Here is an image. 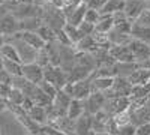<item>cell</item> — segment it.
Masks as SVG:
<instances>
[{
	"instance_id": "obj_27",
	"label": "cell",
	"mask_w": 150,
	"mask_h": 135,
	"mask_svg": "<svg viewBox=\"0 0 150 135\" xmlns=\"http://www.w3.org/2000/svg\"><path fill=\"white\" fill-rule=\"evenodd\" d=\"M26 95H24V92L23 90H20V89H17V87H12V90H11V93H9V96H8V102L9 104H12V105H23V102H24V99H26Z\"/></svg>"
},
{
	"instance_id": "obj_24",
	"label": "cell",
	"mask_w": 150,
	"mask_h": 135,
	"mask_svg": "<svg viewBox=\"0 0 150 135\" xmlns=\"http://www.w3.org/2000/svg\"><path fill=\"white\" fill-rule=\"evenodd\" d=\"M3 69L12 77H18L23 75V63L21 62H15V60H8L3 59Z\"/></svg>"
},
{
	"instance_id": "obj_38",
	"label": "cell",
	"mask_w": 150,
	"mask_h": 135,
	"mask_svg": "<svg viewBox=\"0 0 150 135\" xmlns=\"http://www.w3.org/2000/svg\"><path fill=\"white\" fill-rule=\"evenodd\" d=\"M105 2H107V0H87V6H89V8H93V9H101L104 5H105Z\"/></svg>"
},
{
	"instance_id": "obj_6",
	"label": "cell",
	"mask_w": 150,
	"mask_h": 135,
	"mask_svg": "<svg viewBox=\"0 0 150 135\" xmlns=\"http://www.w3.org/2000/svg\"><path fill=\"white\" fill-rule=\"evenodd\" d=\"M147 8H150V0H126L123 11L126 12L129 20L135 21L138 18V15L143 11H146Z\"/></svg>"
},
{
	"instance_id": "obj_29",
	"label": "cell",
	"mask_w": 150,
	"mask_h": 135,
	"mask_svg": "<svg viewBox=\"0 0 150 135\" xmlns=\"http://www.w3.org/2000/svg\"><path fill=\"white\" fill-rule=\"evenodd\" d=\"M63 30L66 32V35L69 36V39H71V42H72L74 45L77 44L81 38H83V35L80 33L78 27H77V26H72V24H69V23H66V24H65Z\"/></svg>"
},
{
	"instance_id": "obj_36",
	"label": "cell",
	"mask_w": 150,
	"mask_h": 135,
	"mask_svg": "<svg viewBox=\"0 0 150 135\" xmlns=\"http://www.w3.org/2000/svg\"><path fill=\"white\" fill-rule=\"evenodd\" d=\"M135 131H137V126L134 123H128L119 128V135H135Z\"/></svg>"
},
{
	"instance_id": "obj_11",
	"label": "cell",
	"mask_w": 150,
	"mask_h": 135,
	"mask_svg": "<svg viewBox=\"0 0 150 135\" xmlns=\"http://www.w3.org/2000/svg\"><path fill=\"white\" fill-rule=\"evenodd\" d=\"M93 125V116L84 113L75 120V135H90Z\"/></svg>"
},
{
	"instance_id": "obj_34",
	"label": "cell",
	"mask_w": 150,
	"mask_h": 135,
	"mask_svg": "<svg viewBox=\"0 0 150 135\" xmlns=\"http://www.w3.org/2000/svg\"><path fill=\"white\" fill-rule=\"evenodd\" d=\"M134 23L140 24V26H146V27H150V8H147L146 11H143L141 14L138 15Z\"/></svg>"
},
{
	"instance_id": "obj_5",
	"label": "cell",
	"mask_w": 150,
	"mask_h": 135,
	"mask_svg": "<svg viewBox=\"0 0 150 135\" xmlns=\"http://www.w3.org/2000/svg\"><path fill=\"white\" fill-rule=\"evenodd\" d=\"M131 107V98L129 96H120V98H107V102L104 105V111L110 116L116 114L119 111H123Z\"/></svg>"
},
{
	"instance_id": "obj_8",
	"label": "cell",
	"mask_w": 150,
	"mask_h": 135,
	"mask_svg": "<svg viewBox=\"0 0 150 135\" xmlns=\"http://www.w3.org/2000/svg\"><path fill=\"white\" fill-rule=\"evenodd\" d=\"M0 32L5 36H9V35H14V33L20 32V20L12 14V12L3 15L0 18Z\"/></svg>"
},
{
	"instance_id": "obj_1",
	"label": "cell",
	"mask_w": 150,
	"mask_h": 135,
	"mask_svg": "<svg viewBox=\"0 0 150 135\" xmlns=\"http://www.w3.org/2000/svg\"><path fill=\"white\" fill-rule=\"evenodd\" d=\"M6 42H11L14 44L17 51L20 54V59L23 65L24 63H32V62H36V56H38V50L33 48L32 45H29L27 42H24L20 36H18V32L14 33V35H9V36H5Z\"/></svg>"
},
{
	"instance_id": "obj_21",
	"label": "cell",
	"mask_w": 150,
	"mask_h": 135,
	"mask_svg": "<svg viewBox=\"0 0 150 135\" xmlns=\"http://www.w3.org/2000/svg\"><path fill=\"white\" fill-rule=\"evenodd\" d=\"M131 35H132V38L140 39V41H143V42H146V44L150 45V27L140 26V24L134 23V24H132V32H131Z\"/></svg>"
},
{
	"instance_id": "obj_26",
	"label": "cell",
	"mask_w": 150,
	"mask_h": 135,
	"mask_svg": "<svg viewBox=\"0 0 150 135\" xmlns=\"http://www.w3.org/2000/svg\"><path fill=\"white\" fill-rule=\"evenodd\" d=\"M111 117H112V120L116 122V125L120 128V126H123V125L131 123L132 110H131V107H129V108H126V110H123V111H119V113H116V114H112Z\"/></svg>"
},
{
	"instance_id": "obj_16",
	"label": "cell",
	"mask_w": 150,
	"mask_h": 135,
	"mask_svg": "<svg viewBox=\"0 0 150 135\" xmlns=\"http://www.w3.org/2000/svg\"><path fill=\"white\" fill-rule=\"evenodd\" d=\"M86 113V108H84V101L83 99H75V98H72V101L68 107V113L66 116L69 119H74L77 120L80 116H83Z\"/></svg>"
},
{
	"instance_id": "obj_33",
	"label": "cell",
	"mask_w": 150,
	"mask_h": 135,
	"mask_svg": "<svg viewBox=\"0 0 150 135\" xmlns=\"http://www.w3.org/2000/svg\"><path fill=\"white\" fill-rule=\"evenodd\" d=\"M84 20H86V21H89V23H93V24H96L99 20H101V14H99V11H98V9H93V8H87Z\"/></svg>"
},
{
	"instance_id": "obj_39",
	"label": "cell",
	"mask_w": 150,
	"mask_h": 135,
	"mask_svg": "<svg viewBox=\"0 0 150 135\" xmlns=\"http://www.w3.org/2000/svg\"><path fill=\"white\" fill-rule=\"evenodd\" d=\"M12 90V86L11 84H5V83H0V95H2L3 98H6L8 99V96Z\"/></svg>"
},
{
	"instance_id": "obj_23",
	"label": "cell",
	"mask_w": 150,
	"mask_h": 135,
	"mask_svg": "<svg viewBox=\"0 0 150 135\" xmlns=\"http://www.w3.org/2000/svg\"><path fill=\"white\" fill-rule=\"evenodd\" d=\"M0 56H2L3 59H8V60H15V62H21L20 59V54L17 51V48L14 44L11 42H5V45L0 48ZM23 63V62H21Z\"/></svg>"
},
{
	"instance_id": "obj_28",
	"label": "cell",
	"mask_w": 150,
	"mask_h": 135,
	"mask_svg": "<svg viewBox=\"0 0 150 135\" xmlns=\"http://www.w3.org/2000/svg\"><path fill=\"white\" fill-rule=\"evenodd\" d=\"M38 33H39V36L45 41V42H53L56 41V30L53 27H50L48 24H42V26L36 30Z\"/></svg>"
},
{
	"instance_id": "obj_12",
	"label": "cell",
	"mask_w": 150,
	"mask_h": 135,
	"mask_svg": "<svg viewBox=\"0 0 150 135\" xmlns=\"http://www.w3.org/2000/svg\"><path fill=\"white\" fill-rule=\"evenodd\" d=\"M18 36L24 41V42H27L29 45H32L33 48H36V50H41V48L45 47V41L39 36V33L38 32H32V30H21L18 32Z\"/></svg>"
},
{
	"instance_id": "obj_45",
	"label": "cell",
	"mask_w": 150,
	"mask_h": 135,
	"mask_svg": "<svg viewBox=\"0 0 150 135\" xmlns=\"http://www.w3.org/2000/svg\"><path fill=\"white\" fill-rule=\"evenodd\" d=\"M90 135H95V134H90Z\"/></svg>"
},
{
	"instance_id": "obj_42",
	"label": "cell",
	"mask_w": 150,
	"mask_h": 135,
	"mask_svg": "<svg viewBox=\"0 0 150 135\" xmlns=\"http://www.w3.org/2000/svg\"><path fill=\"white\" fill-rule=\"evenodd\" d=\"M0 69H3V57L0 56Z\"/></svg>"
},
{
	"instance_id": "obj_35",
	"label": "cell",
	"mask_w": 150,
	"mask_h": 135,
	"mask_svg": "<svg viewBox=\"0 0 150 135\" xmlns=\"http://www.w3.org/2000/svg\"><path fill=\"white\" fill-rule=\"evenodd\" d=\"M56 41H57L59 44H62V45H74V44L71 42V39H69V36L66 35V32H65L63 29H60V30L56 32Z\"/></svg>"
},
{
	"instance_id": "obj_19",
	"label": "cell",
	"mask_w": 150,
	"mask_h": 135,
	"mask_svg": "<svg viewBox=\"0 0 150 135\" xmlns=\"http://www.w3.org/2000/svg\"><path fill=\"white\" fill-rule=\"evenodd\" d=\"M77 48V51H87V53H93L96 48L99 47L93 38V35H87V36H83V38L74 45Z\"/></svg>"
},
{
	"instance_id": "obj_44",
	"label": "cell",
	"mask_w": 150,
	"mask_h": 135,
	"mask_svg": "<svg viewBox=\"0 0 150 135\" xmlns=\"http://www.w3.org/2000/svg\"><path fill=\"white\" fill-rule=\"evenodd\" d=\"M6 2H8V0H0V5H5Z\"/></svg>"
},
{
	"instance_id": "obj_20",
	"label": "cell",
	"mask_w": 150,
	"mask_h": 135,
	"mask_svg": "<svg viewBox=\"0 0 150 135\" xmlns=\"http://www.w3.org/2000/svg\"><path fill=\"white\" fill-rule=\"evenodd\" d=\"M125 2L126 0H107L105 5L99 9V14L101 15H112L114 12L122 11L125 8Z\"/></svg>"
},
{
	"instance_id": "obj_10",
	"label": "cell",
	"mask_w": 150,
	"mask_h": 135,
	"mask_svg": "<svg viewBox=\"0 0 150 135\" xmlns=\"http://www.w3.org/2000/svg\"><path fill=\"white\" fill-rule=\"evenodd\" d=\"M90 93H92L90 77L77 83H72V98H75V99H86V98H89Z\"/></svg>"
},
{
	"instance_id": "obj_13",
	"label": "cell",
	"mask_w": 150,
	"mask_h": 135,
	"mask_svg": "<svg viewBox=\"0 0 150 135\" xmlns=\"http://www.w3.org/2000/svg\"><path fill=\"white\" fill-rule=\"evenodd\" d=\"M129 83L132 86H137V84H146L150 81V68H141L138 66L131 75L128 77Z\"/></svg>"
},
{
	"instance_id": "obj_9",
	"label": "cell",
	"mask_w": 150,
	"mask_h": 135,
	"mask_svg": "<svg viewBox=\"0 0 150 135\" xmlns=\"http://www.w3.org/2000/svg\"><path fill=\"white\" fill-rule=\"evenodd\" d=\"M110 54L116 62H135V57L129 45H112L110 47Z\"/></svg>"
},
{
	"instance_id": "obj_41",
	"label": "cell",
	"mask_w": 150,
	"mask_h": 135,
	"mask_svg": "<svg viewBox=\"0 0 150 135\" xmlns=\"http://www.w3.org/2000/svg\"><path fill=\"white\" fill-rule=\"evenodd\" d=\"M5 42H6V39H5V35L0 32V48H2L3 45H5Z\"/></svg>"
},
{
	"instance_id": "obj_32",
	"label": "cell",
	"mask_w": 150,
	"mask_h": 135,
	"mask_svg": "<svg viewBox=\"0 0 150 135\" xmlns=\"http://www.w3.org/2000/svg\"><path fill=\"white\" fill-rule=\"evenodd\" d=\"M77 27H78V30H80V33H81L83 36L93 35V33H95V24L86 21V20H84L83 23H80V26H77Z\"/></svg>"
},
{
	"instance_id": "obj_37",
	"label": "cell",
	"mask_w": 150,
	"mask_h": 135,
	"mask_svg": "<svg viewBox=\"0 0 150 135\" xmlns=\"http://www.w3.org/2000/svg\"><path fill=\"white\" fill-rule=\"evenodd\" d=\"M135 135H150V122H149V123H144V125L137 126Z\"/></svg>"
},
{
	"instance_id": "obj_43",
	"label": "cell",
	"mask_w": 150,
	"mask_h": 135,
	"mask_svg": "<svg viewBox=\"0 0 150 135\" xmlns=\"http://www.w3.org/2000/svg\"><path fill=\"white\" fill-rule=\"evenodd\" d=\"M95 135H112V134H110V132H101V134H95Z\"/></svg>"
},
{
	"instance_id": "obj_18",
	"label": "cell",
	"mask_w": 150,
	"mask_h": 135,
	"mask_svg": "<svg viewBox=\"0 0 150 135\" xmlns=\"http://www.w3.org/2000/svg\"><path fill=\"white\" fill-rule=\"evenodd\" d=\"M108 39L112 45H128L132 41V35L119 32L116 29H111L110 33H108Z\"/></svg>"
},
{
	"instance_id": "obj_15",
	"label": "cell",
	"mask_w": 150,
	"mask_h": 135,
	"mask_svg": "<svg viewBox=\"0 0 150 135\" xmlns=\"http://www.w3.org/2000/svg\"><path fill=\"white\" fill-rule=\"evenodd\" d=\"M27 113H29V116L36 122V123H39L41 126H44V125L48 123V113H47V108H45V107L35 104Z\"/></svg>"
},
{
	"instance_id": "obj_22",
	"label": "cell",
	"mask_w": 150,
	"mask_h": 135,
	"mask_svg": "<svg viewBox=\"0 0 150 135\" xmlns=\"http://www.w3.org/2000/svg\"><path fill=\"white\" fill-rule=\"evenodd\" d=\"M44 24L42 18L41 17H29V18H24V20H20V32L21 30H32V32H36L41 26Z\"/></svg>"
},
{
	"instance_id": "obj_17",
	"label": "cell",
	"mask_w": 150,
	"mask_h": 135,
	"mask_svg": "<svg viewBox=\"0 0 150 135\" xmlns=\"http://www.w3.org/2000/svg\"><path fill=\"white\" fill-rule=\"evenodd\" d=\"M87 8H89V6H87V3H86V2H81V3L77 6V9H75L72 14L66 18V23L72 24V26H80V23L84 21Z\"/></svg>"
},
{
	"instance_id": "obj_7",
	"label": "cell",
	"mask_w": 150,
	"mask_h": 135,
	"mask_svg": "<svg viewBox=\"0 0 150 135\" xmlns=\"http://www.w3.org/2000/svg\"><path fill=\"white\" fill-rule=\"evenodd\" d=\"M23 77L27 78L30 83L39 84L44 80V68L41 65H38L36 62L24 63L23 65Z\"/></svg>"
},
{
	"instance_id": "obj_14",
	"label": "cell",
	"mask_w": 150,
	"mask_h": 135,
	"mask_svg": "<svg viewBox=\"0 0 150 135\" xmlns=\"http://www.w3.org/2000/svg\"><path fill=\"white\" fill-rule=\"evenodd\" d=\"M92 92H107L111 89L112 83H114V77H95L92 78Z\"/></svg>"
},
{
	"instance_id": "obj_40",
	"label": "cell",
	"mask_w": 150,
	"mask_h": 135,
	"mask_svg": "<svg viewBox=\"0 0 150 135\" xmlns=\"http://www.w3.org/2000/svg\"><path fill=\"white\" fill-rule=\"evenodd\" d=\"M8 107H9L8 99H6V98H3L2 95H0V113L5 111V110H8Z\"/></svg>"
},
{
	"instance_id": "obj_30",
	"label": "cell",
	"mask_w": 150,
	"mask_h": 135,
	"mask_svg": "<svg viewBox=\"0 0 150 135\" xmlns=\"http://www.w3.org/2000/svg\"><path fill=\"white\" fill-rule=\"evenodd\" d=\"M36 63L41 65L42 68L51 65V59H50V54L47 51V48H41V50H38V56H36Z\"/></svg>"
},
{
	"instance_id": "obj_3",
	"label": "cell",
	"mask_w": 150,
	"mask_h": 135,
	"mask_svg": "<svg viewBox=\"0 0 150 135\" xmlns=\"http://www.w3.org/2000/svg\"><path fill=\"white\" fill-rule=\"evenodd\" d=\"M132 93V84L129 83L128 78L125 77H114L111 89L105 92L107 98H120V96H129Z\"/></svg>"
},
{
	"instance_id": "obj_2",
	"label": "cell",
	"mask_w": 150,
	"mask_h": 135,
	"mask_svg": "<svg viewBox=\"0 0 150 135\" xmlns=\"http://www.w3.org/2000/svg\"><path fill=\"white\" fill-rule=\"evenodd\" d=\"M44 80H47L51 84H54L56 87L60 90V89H63L65 84L68 83V74L60 66L48 65V66L44 68Z\"/></svg>"
},
{
	"instance_id": "obj_31",
	"label": "cell",
	"mask_w": 150,
	"mask_h": 135,
	"mask_svg": "<svg viewBox=\"0 0 150 135\" xmlns=\"http://www.w3.org/2000/svg\"><path fill=\"white\" fill-rule=\"evenodd\" d=\"M38 86H39V87H41V89H42V90H44L50 98H51V99H54L56 95H57V92H59V89L56 87V86H54V84H51L50 81H47V80H42Z\"/></svg>"
},
{
	"instance_id": "obj_25",
	"label": "cell",
	"mask_w": 150,
	"mask_h": 135,
	"mask_svg": "<svg viewBox=\"0 0 150 135\" xmlns=\"http://www.w3.org/2000/svg\"><path fill=\"white\" fill-rule=\"evenodd\" d=\"M114 27V21H112L111 15H101V20H99L95 24V32L99 33H110V30Z\"/></svg>"
},
{
	"instance_id": "obj_4",
	"label": "cell",
	"mask_w": 150,
	"mask_h": 135,
	"mask_svg": "<svg viewBox=\"0 0 150 135\" xmlns=\"http://www.w3.org/2000/svg\"><path fill=\"white\" fill-rule=\"evenodd\" d=\"M84 101V108H86V113L89 114H96L98 111H101L104 108L105 102H107V96L104 92H92L89 95V98H86Z\"/></svg>"
}]
</instances>
